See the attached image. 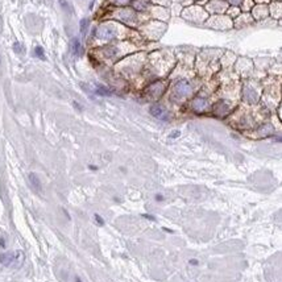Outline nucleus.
Here are the masks:
<instances>
[{
    "instance_id": "1",
    "label": "nucleus",
    "mask_w": 282,
    "mask_h": 282,
    "mask_svg": "<svg viewBox=\"0 0 282 282\" xmlns=\"http://www.w3.org/2000/svg\"><path fill=\"white\" fill-rule=\"evenodd\" d=\"M21 258H23V254L20 252H7L0 254V262L6 266H13L16 261L20 262Z\"/></svg>"
},
{
    "instance_id": "2",
    "label": "nucleus",
    "mask_w": 282,
    "mask_h": 282,
    "mask_svg": "<svg viewBox=\"0 0 282 282\" xmlns=\"http://www.w3.org/2000/svg\"><path fill=\"white\" fill-rule=\"evenodd\" d=\"M151 113L154 116V117H157V119H160V120H169V115H167V111L164 108V107H161L160 104H153L152 107H151Z\"/></svg>"
},
{
    "instance_id": "3",
    "label": "nucleus",
    "mask_w": 282,
    "mask_h": 282,
    "mask_svg": "<svg viewBox=\"0 0 282 282\" xmlns=\"http://www.w3.org/2000/svg\"><path fill=\"white\" fill-rule=\"evenodd\" d=\"M174 91H175V94H177L178 96H186V95H189L191 92V87L186 81H181V82H178L177 85H175Z\"/></svg>"
},
{
    "instance_id": "4",
    "label": "nucleus",
    "mask_w": 282,
    "mask_h": 282,
    "mask_svg": "<svg viewBox=\"0 0 282 282\" xmlns=\"http://www.w3.org/2000/svg\"><path fill=\"white\" fill-rule=\"evenodd\" d=\"M98 37L103 38V40H109V38L115 37V32H113L109 26H102V28L98 30Z\"/></svg>"
},
{
    "instance_id": "5",
    "label": "nucleus",
    "mask_w": 282,
    "mask_h": 282,
    "mask_svg": "<svg viewBox=\"0 0 282 282\" xmlns=\"http://www.w3.org/2000/svg\"><path fill=\"white\" fill-rule=\"evenodd\" d=\"M206 107H207V100L203 99V98H196L192 102V108L195 109V111H198V112L204 111Z\"/></svg>"
},
{
    "instance_id": "6",
    "label": "nucleus",
    "mask_w": 282,
    "mask_h": 282,
    "mask_svg": "<svg viewBox=\"0 0 282 282\" xmlns=\"http://www.w3.org/2000/svg\"><path fill=\"white\" fill-rule=\"evenodd\" d=\"M29 179H30V183H32V186L36 189V190H40L41 189V183H40V179L34 173H30L29 174Z\"/></svg>"
},
{
    "instance_id": "7",
    "label": "nucleus",
    "mask_w": 282,
    "mask_h": 282,
    "mask_svg": "<svg viewBox=\"0 0 282 282\" xmlns=\"http://www.w3.org/2000/svg\"><path fill=\"white\" fill-rule=\"evenodd\" d=\"M95 92L98 95H103V96H109L112 94L111 92V90H108L107 87H104V86H100V85H98L96 86V89H95Z\"/></svg>"
},
{
    "instance_id": "8",
    "label": "nucleus",
    "mask_w": 282,
    "mask_h": 282,
    "mask_svg": "<svg viewBox=\"0 0 282 282\" xmlns=\"http://www.w3.org/2000/svg\"><path fill=\"white\" fill-rule=\"evenodd\" d=\"M73 53L75 55H79L82 53V46H81V42H79L78 38L73 40Z\"/></svg>"
},
{
    "instance_id": "9",
    "label": "nucleus",
    "mask_w": 282,
    "mask_h": 282,
    "mask_svg": "<svg viewBox=\"0 0 282 282\" xmlns=\"http://www.w3.org/2000/svg\"><path fill=\"white\" fill-rule=\"evenodd\" d=\"M87 28H89V20H82L81 21V32H82V34L87 33Z\"/></svg>"
},
{
    "instance_id": "10",
    "label": "nucleus",
    "mask_w": 282,
    "mask_h": 282,
    "mask_svg": "<svg viewBox=\"0 0 282 282\" xmlns=\"http://www.w3.org/2000/svg\"><path fill=\"white\" fill-rule=\"evenodd\" d=\"M34 53H36V55L38 57V58H41V59L45 58V55H44V50H42L41 46H37L36 49H34Z\"/></svg>"
},
{
    "instance_id": "11",
    "label": "nucleus",
    "mask_w": 282,
    "mask_h": 282,
    "mask_svg": "<svg viewBox=\"0 0 282 282\" xmlns=\"http://www.w3.org/2000/svg\"><path fill=\"white\" fill-rule=\"evenodd\" d=\"M178 136H179V131H174L173 133L170 135V137H171V139H175V137H178Z\"/></svg>"
},
{
    "instance_id": "12",
    "label": "nucleus",
    "mask_w": 282,
    "mask_h": 282,
    "mask_svg": "<svg viewBox=\"0 0 282 282\" xmlns=\"http://www.w3.org/2000/svg\"><path fill=\"white\" fill-rule=\"evenodd\" d=\"M13 49H15L17 53H21V48H20V45H19V44H15V46H13Z\"/></svg>"
},
{
    "instance_id": "13",
    "label": "nucleus",
    "mask_w": 282,
    "mask_h": 282,
    "mask_svg": "<svg viewBox=\"0 0 282 282\" xmlns=\"http://www.w3.org/2000/svg\"><path fill=\"white\" fill-rule=\"evenodd\" d=\"M95 219H96V220H98V223L100 224V226H102V224L104 223V222H103V219H102V218H100V216H99V215H95Z\"/></svg>"
},
{
    "instance_id": "14",
    "label": "nucleus",
    "mask_w": 282,
    "mask_h": 282,
    "mask_svg": "<svg viewBox=\"0 0 282 282\" xmlns=\"http://www.w3.org/2000/svg\"><path fill=\"white\" fill-rule=\"evenodd\" d=\"M0 66H2V55H0Z\"/></svg>"
},
{
    "instance_id": "15",
    "label": "nucleus",
    "mask_w": 282,
    "mask_h": 282,
    "mask_svg": "<svg viewBox=\"0 0 282 282\" xmlns=\"http://www.w3.org/2000/svg\"><path fill=\"white\" fill-rule=\"evenodd\" d=\"M77 282H82V281H81V280H79V278H77Z\"/></svg>"
}]
</instances>
